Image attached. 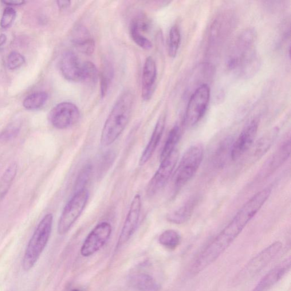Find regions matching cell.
<instances>
[{"instance_id": "6da1fadb", "label": "cell", "mask_w": 291, "mask_h": 291, "mask_svg": "<svg viewBox=\"0 0 291 291\" xmlns=\"http://www.w3.org/2000/svg\"><path fill=\"white\" fill-rule=\"evenodd\" d=\"M256 32L247 29L239 35L227 60V66L240 76L250 77L257 72L259 61L255 49Z\"/></svg>"}, {"instance_id": "7a4b0ae2", "label": "cell", "mask_w": 291, "mask_h": 291, "mask_svg": "<svg viewBox=\"0 0 291 291\" xmlns=\"http://www.w3.org/2000/svg\"><path fill=\"white\" fill-rule=\"evenodd\" d=\"M134 95L130 90H126L118 98L110 112L101 132L102 146L113 144L124 131L132 116Z\"/></svg>"}, {"instance_id": "3957f363", "label": "cell", "mask_w": 291, "mask_h": 291, "mask_svg": "<svg viewBox=\"0 0 291 291\" xmlns=\"http://www.w3.org/2000/svg\"><path fill=\"white\" fill-rule=\"evenodd\" d=\"M53 224V215L47 214L39 223L32 237L27 244L23 258L22 267L26 271L30 270L40 258L49 241Z\"/></svg>"}, {"instance_id": "277c9868", "label": "cell", "mask_w": 291, "mask_h": 291, "mask_svg": "<svg viewBox=\"0 0 291 291\" xmlns=\"http://www.w3.org/2000/svg\"><path fill=\"white\" fill-rule=\"evenodd\" d=\"M204 149L202 144H196L184 152L175 172L174 188H183L195 176L204 158Z\"/></svg>"}, {"instance_id": "5b68a950", "label": "cell", "mask_w": 291, "mask_h": 291, "mask_svg": "<svg viewBox=\"0 0 291 291\" xmlns=\"http://www.w3.org/2000/svg\"><path fill=\"white\" fill-rule=\"evenodd\" d=\"M88 197V192L86 189L74 193L73 197L66 204L59 219V234L64 235L70 230L83 212L87 204Z\"/></svg>"}, {"instance_id": "8992f818", "label": "cell", "mask_w": 291, "mask_h": 291, "mask_svg": "<svg viewBox=\"0 0 291 291\" xmlns=\"http://www.w3.org/2000/svg\"><path fill=\"white\" fill-rule=\"evenodd\" d=\"M211 89L206 83L196 88L189 100L184 123L187 127H194L202 120L209 105Z\"/></svg>"}, {"instance_id": "52a82bcc", "label": "cell", "mask_w": 291, "mask_h": 291, "mask_svg": "<svg viewBox=\"0 0 291 291\" xmlns=\"http://www.w3.org/2000/svg\"><path fill=\"white\" fill-rule=\"evenodd\" d=\"M283 248L282 242H275L263 249L243 267L237 275V281L249 280L260 273L281 253Z\"/></svg>"}, {"instance_id": "ba28073f", "label": "cell", "mask_w": 291, "mask_h": 291, "mask_svg": "<svg viewBox=\"0 0 291 291\" xmlns=\"http://www.w3.org/2000/svg\"><path fill=\"white\" fill-rule=\"evenodd\" d=\"M179 156V151L176 149L167 158L161 161L158 170L147 185L146 194L148 197H153L166 186L174 171Z\"/></svg>"}, {"instance_id": "9c48e42d", "label": "cell", "mask_w": 291, "mask_h": 291, "mask_svg": "<svg viewBox=\"0 0 291 291\" xmlns=\"http://www.w3.org/2000/svg\"><path fill=\"white\" fill-rule=\"evenodd\" d=\"M80 119L79 109L70 102H63L51 111L49 119L54 127L66 129L73 127Z\"/></svg>"}, {"instance_id": "30bf717a", "label": "cell", "mask_w": 291, "mask_h": 291, "mask_svg": "<svg viewBox=\"0 0 291 291\" xmlns=\"http://www.w3.org/2000/svg\"><path fill=\"white\" fill-rule=\"evenodd\" d=\"M112 228L108 222H102L90 232L81 246L82 256L88 257L100 250L111 237Z\"/></svg>"}, {"instance_id": "8fae6325", "label": "cell", "mask_w": 291, "mask_h": 291, "mask_svg": "<svg viewBox=\"0 0 291 291\" xmlns=\"http://www.w3.org/2000/svg\"><path fill=\"white\" fill-rule=\"evenodd\" d=\"M141 209V196L140 194H136L130 206L128 213L118 239V247L124 245L135 233L139 226Z\"/></svg>"}, {"instance_id": "7c38bea8", "label": "cell", "mask_w": 291, "mask_h": 291, "mask_svg": "<svg viewBox=\"0 0 291 291\" xmlns=\"http://www.w3.org/2000/svg\"><path fill=\"white\" fill-rule=\"evenodd\" d=\"M258 127V121L254 120L243 130L232 145L230 152L232 160L235 161L239 159L252 146L257 135Z\"/></svg>"}, {"instance_id": "4fadbf2b", "label": "cell", "mask_w": 291, "mask_h": 291, "mask_svg": "<svg viewBox=\"0 0 291 291\" xmlns=\"http://www.w3.org/2000/svg\"><path fill=\"white\" fill-rule=\"evenodd\" d=\"M233 16L229 13L219 15L212 25L209 35L210 50L214 51L225 41L233 27Z\"/></svg>"}, {"instance_id": "5bb4252c", "label": "cell", "mask_w": 291, "mask_h": 291, "mask_svg": "<svg viewBox=\"0 0 291 291\" xmlns=\"http://www.w3.org/2000/svg\"><path fill=\"white\" fill-rule=\"evenodd\" d=\"M291 148V140L289 138L282 144L263 166L260 172L261 178L268 177L280 168L290 158Z\"/></svg>"}, {"instance_id": "9a60e30c", "label": "cell", "mask_w": 291, "mask_h": 291, "mask_svg": "<svg viewBox=\"0 0 291 291\" xmlns=\"http://www.w3.org/2000/svg\"><path fill=\"white\" fill-rule=\"evenodd\" d=\"M157 69L155 61L151 57L146 60L142 78V97L145 101L151 99L155 88Z\"/></svg>"}, {"instance_id": "2e32d148", "label": "cell", "mask_w": 291, "mask_h": 291, "mask_svg": "<svg viewBox=\"0 0 291 291\" xmlns=\"http://www.w3.org/2000/svg\"><path fill=\"white\" fill-rule=\"evenodd\" d=\"M291 265V258L286 259L265 275L252 291H267L272 288L289 272Z\"/></svg>"}, {"instance_id": "e0dca14e", "label": "cell", "mask_w": 291, "mask_h": 291, "mask_svg": "<svg viewBox=\"0 0 291 291\" xmlns=\"http://www.w3.org/2000/svg\"><path fill=\"white\" fill-rule=\"evenodd\" d=\"M166 123V114L163 113L160 116L156 122L154 131L152 133L150 140L145 147L139 160L140 166H144L151 158L156 150L157 147L162 139Z\"/></svg>"}, {"instance_id": "ac0fdd59", "label": "cell", "mask_w": 291, "mask_h": 291, "mask_svg": "<svg viewBox=\"0 0 291 291\" xmlns=\"http://www.w3.org/2000/svg\"><path fill=\"white\" fill-rule=\"evenodd\" d=\"M81 67L79 60L73 52L69 51L63 55L60 69L66 79L73 82L80 81Z\"/></svg>"}, {"instance_id": "d6986e66", "label": "cell", "mask_w": 291, "mask_h": 291, "mask_svg": "<svg viewBox=\"0 0 291 291\" xmlns=\"http://www.w3.org/2000/svg\"><path fill=\"white\" fill-rule=\"evenodd\" d=\"M73 45L82 54L90 56L95 50V42L85 27L78 25L74 27L72 34Z\"/></svg>"}, {"instance_id": "ffe728a7", "label": "cell", "mask_w": 291, "mask_h": 291, "mask_svg": "<svg viewBox=\"0 0 291 291\" xmlns=\"http://www.w3.org/2000/svg\"><path fill=\"white\" fill-rule=\"evenodd\" d=\"M198 202L197 197H192L188 199L180 207L167 214V221L176 225L186 222L191 218Z\"/></svg>"}, {"instance_id": "44dd1931", "label": "cell", "mask_w": 291, "mask_h": 291, "mask_svg": "<svg viewBox=\"0 0 291 291\" xmlns=\"http://www.w3.org/2000/svg\"><path fill=\"white\" fill-rule=\"evenodd\" d=\"M278 135V129H274L263 136L255 143L253 151V157L258 160L265 155L272 146Z\"/></svg>"}, {"instance_id": "7402d4cb", "label": "cell", "mask_w": 291, "mask_h": 291, "mask_svg": "<svg viewBox=\"0 0 291 291\" xmlns=\"http://www.w3.org/2000/svg\"><path fill=\"white\" fill-rule=\"evenodd\" d=\"M130 284L139 291H158V286L154 279L146 274L133 275L130 279Z\"/></svg>"}, {"instance_id": "603a6c76", "label": "cell", "mask_w": 291, "mask_h": 291, "mask_svg": "<svg viewBox=\"0 0 291 291\" xmlns=\"http://www.w3.org/2000/svg\"><path fill=\"white\" fill-rule=\"evenodd\" d=\"M181 129L179 125L176 124L173 127L170 132L165 143L164 146L160 156V160H163L170 156L173 152L176 150L177 145L181 137Z\"/></svg>"}, {"instance_id": "cb8c5ba5", "label": "cell", "mask_w": 291, "mask_h": 291, "mask_svg": "<svg viewBox=\"0 0 291 291\" xmlns=\"http://www.w3.org/2000/svg\"><path fill=\"white\" fill-rule=\"evenodd\" d=\"M18 170L17 163H11L7 167L0 180V200L5 197L16 176Z\"/></svg>"}, {"instance_id": "d4e9b609", "label": "cell", "mask_w": 291, "mask_h": 291, "mask_svg": "<svg viewBox=\"0 0 291 291\" xmlns=\"http://www.w3.org/2000/svg\"><path fill=\"white\" fill-rule=\"evenodd\" d=\"M182 238L178 231L168 229L165 230L159 235V242L166 249L174 250L180 244Z\"/></svg>"}, {"instance_id": "484cf974", "label": "cell", "mask_w": 291, "mask_h": 291, "mask_svg": "<svg viewBox=\"0 0 291 291\" xmlns=\"http://www.w3.org/2000/svg\"><path fill=\"white\" fill-rule=\"evenodd\" d=\"M98 76L97 69L92 62L87 61L82 65L80 81L86 85L93 86L96 84Z\"/></svg>"}, {"instance_id": "4316f807", "label": "cell", "mask_w": 291, "mask_h": 291, "mask_svg": "<svg viewBox=\"0 0 291 291\" xmlns=\"http://www.w3.org/2000/svg\"><path fill=\"white\" fill-rule=\"evenodd\" d=\"M181 43V32L178 25H173L169 32L168 53L169 56L175 58L178 54Z\"/></svg>"}, {"instance_id": "83f0119b", "label": "cell", "mask_w": 291, "mask_h": 291, "mask_svg": "<svg viewBox=\"0 0 291 291\" xmlns=\"http://www.w3.org/2000/svg\"><path fill=\"white\" fill-rule=\"evenodd\" d=\"M113 74L114 70L111 63L105 62L100 73V92L102 98L107 95Z\"/></svg>"}, {"instance_id": "f1b7e54d", "label": "cell", "mask_w": 291, "mask_h": 291, "mask_svg": "<svg viewBox=\"0 0 291 291\" xmlns=\"http://www.w3.org/2000/svg\"><path fill=\"white\" fill-rule=\"evenodd\" d=\"M48 99V94L44 92H39L30 94L23 101V105L28 110L41 108Z\"/></svg>"}, {"instance_id": "f546056e", "label": "cell", "mask_w": 291, "mask_h": 291, "mask_svg": "<svg viewBox=\"0 0 291 291\" xmlns=\"http://www.w3.org/2000/svg\"><path fill=\"white\" fill-rule=\"evenodd\" d=\"M233 143V142L232 141L231 138H227L220 144L216 152L215 156L216 162L218 166H222L228 155H229L230 156L231 149Z\"/></svg>"}, {"instance_id": "4dcf8cb0", "label": "cell", "mask_w": 291, "mask_h": 291, "mask_svg": "<svg viewBox=\"0 0 291 291\" xmlns=\"http://www.w3.org/2000/svg\"><path fill=\"white\" fill-rule=\"evenodd\" d=\"M92 174V166L88 163L85 165L79 172L75 183V192L84 190L89 182Z\"/></svg>"}, {"instance_id": "1f68e13d", "label": "cell", "mask_w": 291, "mask_h": 291, "mask_svg": "<svg viewBox=\"0 0 291 291\" xmlns=\"http://www.w3.org/2000/svg\"><path fill=\"white\" fill-rule=\"evenodd\" d=\"M130 35L133 41L136 44L141 47L142 49L149 50L152 48V43L149 39L146 37L143 33L138 31L135 27L130 26Z\"/></svg>"}, {"instance_id": "d6a6232c", "label": "cell", "mask_w": 291, "mask_h": 291, "mask_svg": "<svg viewBox=\"0 0 291 291\" xmlns=\"http://www.w3.org/2000/svg\"><path fill=\"white\" fill-rule=\"evenodd\" d=\"M130 26L135 27L138 31L144 34L147 33L150 30L151 22L146 15L140 14L133 19Z\"/></svg>"}, {"instance_id": "836d02e7", "label": "cell", "mask_w": 291, "mask_h": 291, "mask_svg": "<svg viewBox=\"0 0 291 291\" xmlns=\"http://www.w3.org/2000/svg\"><path fill=\"white\" fill-rule=\"evenodd\" d=\"M15 17H16V12H15L13 7L10 6L6 7L3 10L0 25H1L3 29L7 28L12 24Z\"/></svg>"}, {"instance_id": "e575fe53", "label": "cell", "mask_w": 291, "mask_h": 291, "mask_svg": "<svg viewBox=\"0 0 291 291\" xmlns=\"http://www.w3.org/2000/svg\"><path fill=\"white\" fill-rule=\"evenodd\" d=\"M25 58L21 54L13 52L10 53L7 58V66L10 70L20 68L25 63Z\"/></svg>"}, {"instance_id": "d590c367", "label": "cell", "mask_w": 291, "mask_h": 291, "mask_svg": "<svg viewBox=\"0 0 291 291\" xmlns=\"http://www.w3.org/2000/svg\"><path fill=\"white\" fill-rule=\"evenodd\" d=\"M20 129V125L18 123H13L9 125L4 131L0 134V140L3 141H9L16 137Z\"/></svg>"}, {"instance_id": "8d00e7d4", "label": "cell", "mask_w": 291, "mask_h": 291, "mask_svg": "<svg viewBox=\"0 0 291 291\" xmlns=\"http://www.w3.org/2000/svg\"><path fill=\"white\" fill-rule=\"evenodd\" d=\"M114 159H115V154L112 151L108 152L104 156L103 160L101 161L100 165V171L102 172L104 170H108V167L111 166L112 162H113Z\"/></svg>"}, {"instance_id": "74e56055", "label": "cell", "mask_w": 291, "mask_h": 291, "mask_svg": "<svg viewBox=\"0 0 291 291\" xmlns=\"http://www.w3.org/2000/svg\"><path fill=\"white\" fill-rule=\"evenodd\" d=\"M2 2L5 4L10 6L21 5L25 3V1H22V0H5Z\"/></svg>"}, {"instance_id": "f35d334b", "label": "cell", "mask_w": 291, "mask_h": 291, "mask_svg": "<svg viewBox=\"0 0 291 291\" xmlns=\"http://www.w3.org/2000/svg\"><path fill=\"white\" fill-rule=\"evenodd\" d=\"M57 3L60 9L62 10L68 9L72 4V2L70 1H58Z\"/></svg>"}, {"instance_id": "ab89813d", "label": "cell", "mask_w": 291, "mask_h": 291, "mask_svg": "<svg viewBox=\"0 0 291 291\" xmlns=\"http://www.w3.org/2000/svg\"><path fill=\"white\" fill-rule=\"evenodd\" d=\"M6 36L5 34H1L0 35V46H1L6 42Z\"/></svg>"}, {"instance_id": "60d3db41", "label": "cell", "mask_w": 291, "mask_h": 291, "mask_svg": "<svg viewBox=\"0 0 291 291\" xmlns=\"http://www.w3.org/2000/svg\"><path fill=\"white\" fill-rule=\"evenodd\" d=\"M71 291H81L80 290H78V289H74L72 290Z\"/></svg>"}]
</instances>
